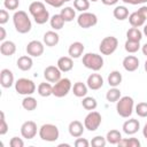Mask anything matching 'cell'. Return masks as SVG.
<instances>
[{
    "instance_id": "1",
    "label": "cell",
    "mask_w": 147,
    "mask_h": 147,
    "mask_svg": "<svg viewBox=\"0 0 147 147\" xmlns=\"http://www.w3.org/2000/svg\"><path fill=\"white\" fill-rule=\"evenodd\" d=\"M29 11L33 16L34 22L37 24H45L48 20H51L48 10H46L45 5L40 1H33L29 6Z\"/></svg>"
},
{
    "instance_id": "2",
    "label": "cell",
    "mask_w": 147,
    "mask_h": 147,
    "mask_svg": "<svg viewBox=\"0 0 147 147\" xmlns=\"http://www.w3.org/2000/svg\"><path fill=\"white\" fill-rule=\"evenodd\" d=\"M13 22H14V26L18 33H28L32 28L31 21L24 10L15 11V14L13 16Z\"/></svg>"
},
{
    "instance_id": "3",
    "label": "cell",
    "mask_w": 147,
    "mask_h": 147,
    "mask_svg": "<svg viewBox=\"0 0 147 147\" xmlns=\"http://www.w3.org/2000/svg\"><path fill=\"white\" fill-rule=\"evenodd\" d=\"M133 106H134V102H133V99L131 96H127V95L122 96V98H119V100L117 101V105H116L117 114L121 117L127 118L129 116L132 115Z\"/></svg>"
},
{
    "instance_id": "4",
    "label": "cell",
    "mask_w": 147,
    "mask_h": 147,
    "mask_svg": "<svg viewBox=\"0 0 147 147\" xmlns=\"http://www.w3.org/2000/svg\"><path fill=\"white\" fill-rule=\"evenodd\" d=\"M59 136H60L59 129L54 124L47 123L41 125V127L39 129V137L44 141H49V142L56 141L59 139Z\"/></svg>"
},
{
    "instance_id": "5",
    "label": "cell",
    "mask_w": 147,
    "mask_h": 147,
    "mask_svg": "<svg viewBox=\"0 0 147 147\" xmlns=\"http://www.w3.org/2000/svg\"><path fill=\"white\" fill-rule=\"evenodd\" d=\"M83 64L93 71H98L103 67V59L95 53H87L83 56Z\"/></svg>"
},
{
    "instance_id": "6",
    "label": "cell",
    "mask_w": 147,
    "mask_h": 147,
    "mask_svg": "<svg viewBox=\"0 0 147 147\" xmlns=\"http://www.w3.org/2000/svg\"><path fill=\"white\" fill-rule=\"evenodd\" d=\"M15 90L18 94L22 95H31L36 91V85L31 79L28 78H20L15 83Z\"/></svg>"
},
{
    "instance_id": "7",
    "label": "cell",
    "mask_w": 147,
    "mask_h": 147,
    "mask_svg": "<svg viewBox=\"0 0 147 147\" xmlns=\"http://www.w3.org/2000/svg\"><path fill=\"white\" fill-rule=\"evenodd\" d=\"M117 46H118L117 38L114 37V36H108V37H106V38H103L101 40L99 49H100L101 54H103V55H110V54H113L116 51Z\"/></svg>"
},
{
    "instance_id": "8",
    "label": "cell",
    "mask_w": 147,
    "mask_h": 147,
    "mask_svg": "<svg viewBox=\"0 0 147 147\" xmlns=\"http://www.w3.org/2000/svg\"><path fill=\"white\" fill-rule=\"evenodd\" d=\"M71 90V82L69 78H61L55 83L53 86V95L56 98H63Z\"/></svg>"
},
{
    "instance_id": "9",
    "label": "cell",
    "mask_w": 147,
    "mask_h": 147,
    "mask_svg": "<svg viewBox=\"0 0 147 147\" xmlns=\"http://www.w3.org/2000/svg\"><path fill=\"white\" fill-rule=\"evenodd\" d=\"M101 121H102L101 115H100L98 111L91 110V111L86 115V117H85V119H84V126H85V129H87L88 131H95V130L99 129V126H100V124H101Z\"/></svg>"
},
{
    "instance_id": "10",
    "label": "cell",
    "mask_w": 147,
    "mask_h": 147,
    "mask_svg": "<svg viewBox=\"0 0 147 147\" xmlns=\"http://www.w3.org/2000/svg\"><path fill=\"white\" fill-rule=\"evenodd\" d=\"M77 23L80 28L83 29H88L94 26L98 23V17L95 14L93 13H88V11H83L78 18H77Z\"/></svg>"
},
{
    "instance_id": "11",
    "label": "cell",
    "mask_w": 147,
    "mask_h": 147,
    "mask_svg": "<svg viewBox=\"0 0 147 147\" xmlns=\"http://www.w3.org/2000/svg\"><path fill=\"white\" fill-rule=\"evenodd\" d=\"M21 134L25 139H32L37 134V124L33 121H26L21 126Z\"/></svg>"
},
{
    "instance_id": "12",
    "label": "cell",
    "mask_w": 147,
    "mask_h": 147,
    "mask_svg": "<svg viewBox=\"0 0 147 147\" xmlns=\"http://www.w3.org/2000/svg\"><path fill=\"white\" fill-rule=\"evenodd\" d=\"M61 70L57 68V65H48L44 70V77L47 82L49 83H56L57 80L61 79Z\"/></svg>"
},
{
    "instance_id": "13",
    "label": "cell",
    "mask_w": 147,
    "mask_h": 147,
    "mask_svg": "<svg viewBox=\"0 0 147 147\" xmlns=\"http://www.w3.org/2000/svg\"><path fill=\"white\" fill-rule=\"evenodd\" d=\"M26 53L30 56L38 57L44 53V45L39 40H32L26 45Z\"/></svg>"
},
{
    "instance_id": "14",
    "label": "cell",
    "mask_w": 147,
    "mask_h": 147,
    "mask_svg": "<svg viewBox=\"0 0 147 147\" xmlns=\"http://www.w3.org/2000/svg\"><path fill=\"white\" fill-rule=\"evenodd\" d=\"M0 84L5 88H9L14 84V75L9 69H2L0 72Z\"/></svg>"
},
{
    "instance_id": "15",
    "label": "cell",
    "mask_w": 147,
    "mask_h": 147,
    "mask_svg": "<svg viewBox=\"0 0 147 147\" xmlns=\"http://www.w3.org/2000/svg\"><path fill=\"white\" fill-rule=\"evenodd\" d=\"M86 83H87L86 85L88 86V88H91L93 91H96V90H99V88L102 87V85H103V78L99 74H92V75L88 76Z\"/></svg>"
},
{
    "instance_id": "16",
    "label": "cell",
    "mask_w": 147,
    "mask_h": 147,
    "mask_svg": "<svg viewBox=\"0 0 147 147\" xmlns=\"http://www.w3.org/2000/svg\"><path fill=\"white\" fill-rule=\"evenodd\" d=\"M139 129H140V123L138 119H134V118L127 119L123 124V131L126 134H134L138 132Z\"/></svg>"
},
{
    "instance_id": "17",
    "label": "cell",
    "mask_w": 147,
    "mask_h": 147,
    "mask_svg": "<svg viewBox=\"0 0 147 147\" xmlns=\"http://www.w3.org/2000/svg\"><path fill=\"white\" fill-rule=\"evenodd\" d=\"M123 67H124V69L126 71H130V72L136 71L138 69V67H139V60H138V57H136L133 55L125 56L124 60H123Z\"/></svg>"
},
{
    "instance_id": "18",
    "label": "cell",
    "mask_w": 147,
    "mask_h": 147,
    "mask_svg": "<svg viewBox=\"0 0 147 147\" xmlns=\"http://www.w3.org/2000/svg\"><path fill=\"white\" fill-rule=\"evenodd\" d=\"M85 47L82 42L79 41H75L72 42L70 46H69V49H68V53H69V56L72 57V59H78L82 56L83 52H84Z\"/></svg>"
},
{
    "instance_id": "19",
    "label": "cell",
    "mask_w": 147,
    "mask_h": 147,
    "mask_svg": "<svg viewBox=\"0 0 147 147\" xmlns=\"http://www.w3.org/2000/svg\"><path fill=\"white\" fill-rule=\"evenodd\" d=\"M68 130H69V133L71 137L79 138V137H82V134L84 132V126L79 121H72V122H70Z\"/></svg>"
},
{
    "instance_id": "20",
    "label": "cell",
    "mask_w": 147,
    "mask_h": 147,
    "mask_svg": "<svg viewBox=\"0 0 147 147\" xmlns=\"http://www.w3.org/2000/svg\"><path fill=\"white\" fill-rule=\"evenodd\" d=\"M57 68L62 72H68L74 68V61L70 56H62L57 60Z\"/></svg>"
},
{
    "instance_id": "21",
    "label": "cell",
    "mask_w": 147,
    "mask_h": 147,
    "mask_svg": "<svg viewBox=\"0 0 147 147\" xmlns=\"http://www.w3.org/2000/svg\"><path fill=\"white\" fill-rule=\"evenodd\" d=\"M0 52L5 56H11L16 52V45L10 40L2 41V44L0 45Z\"/></svg>"
},
{
    "instance_id": "22",
    "label": "cell",
    "mask_w": 147,
    "mask_h": 147,
    "mask_svg": "<svg viewBox=\"0 0 147 147\" xmlns=\"http://www.w3.org/2000/svg\"><path fill=\"white\" fill-rule=\"evenodd\" d=\"M60 37L55 31H47L44 34V44L48 47H53L59 44Z\"/></svg>"
},
{
    "instance_id": "23",
    "label": "cell",
    "mask_w": 147,
    "mask_h": 147,
    "mask_svg": "<svg viewBox=\"0 0 147 147\" xmlns=\"http://www.w3.org/2000/svg\"><path fill=\"white\" fill-rule=\"evenodd\" d=\"M32 64H33V61L30 56L28 55H23V56H20L18 60H17V67L20 70L22 71H28L32 68Z\"/></svg>"
},
{
    "instance_id": "24",
    "label": "cell",
    "mask_w": 147,
    "mask_h": 147,
    "mask_svg": "<svg viewBox=\"0 0 147 147\" xmlns=\"http://www.w3.org/2000/svg\"><path fill=\"white\" fill-rule=\"evenodd\" d=\"M145 21H146V18L139 11H134V13H132L129 16V22H130V24L133 28H139V26L144 25L145 24Z\"/></svg>"
},
{
    "instance_id": "25",
    "label": "cell",
    "mask_w": 147,
    "mask_h": 147,
    "mask_svg": "<svg viewBox=\"0 0 147 147\" xmlns=\"http://www.w3.org/2000/svg\"><path fill=\"white\" fill-rule=\"evenodd\" d=\"M87 88H88L87 85H85V84L82 83V82H77V83L74 84L72 92H74V94H75L77 98H83V96H85V95L87 94Z\"/></svg>"
},
{
    "instance_id": "26",
    "label": "cell",
    "mask_w": 147,
    "mask_h": 147,
    "mask_svg": "<svg viewBox=\"0 0 147 147\" xmlns=\"http://www.w3.org/2000/svg\"><path fill=\"white\" fill-rule=\"evenodd\" d=\"M122 83V74L117 70H114L108 76V84L113 87H117Z\"/></svg>"
},
{
    "instance_id": "27",
    "label": "cell",
    "mask_w": 147,
    "mask_h": 147,
    "mask_svg": "<svg viewBox=\"0 0 147 147\" xmlns=\"http://www.w3.org/2000/svg\"><path fill=\"white\" fill-rule=\"evenodd\" d=\"M114 17L118 21H124L125 18L129 17V9L125 6H117L114 9Z\"/></svg>"
},
{
    "instance_id": "28",
    "label": "cell",
    "mask_w": 147,
    "mask_h": 147,
    "mask_svg": "<svg viewBox=\"0 0 147 147\" xmlns=\"http://www.w3.org/2000/svg\"><path fill=\"white\" fill-rule=\"evenodd\" d=\"M64 20H63V17L60 15V14H55V15H53L52 17H51V20H49V23H51V26L54 29V30H61L62 28H63V25H64Z\"/></svg>"
},
{
    "instance_id": "29",
    "label": "cell",
    "mask_w": 147,
    "mask_h": 147,
    "mask_svg": "<svg viewBox=\"0 0 147 147\" xmlns=\"http://www.w3.org/2000/svg\"><path fill=\"white\" fill-rule=\"evenodd\" d=\"M38 94L40 96H49L53 94V86L49 83H40L38 86Z\"/></svg>"
},
{
    "instance_id": "30",
    "label": "cell",
    "mask_w": 147,
    "mask_h": 147,
    "mask_svg": "<svg viewBox=\"0 0 147 147\" xmlns=\"http://www.w3.org/2000/svg\"><path fill=\"white\" fill-rule=\"evenodd\" d=\"M121 139H122V134L118 130H110L106 137V140L111 145H117L121 141Z\"/></svg>"
},
{
    "instance_id": "31",
    "label": "cell",
    "mask_w": 147,
    "mask_h": 147,
    "mask_svg": "<svg viewBox=\"0 0 147 147\" xmlns=\"http://www.w3.org/2000/svg\"><path fill=\"white\" fill-rule=\"evenodd\" d=\"M126 38L127 40H133V41H140L142 39V32L138 28H131L126 32Z\"/></svg>"
},
{
    "instance_id": "32",
    "label": "cell",
    "mask_w": 147,
    "mask_h": 147,
    "mask_svg": "<svg viewBox=\"0 0 147 147\" xmlns=\"http://www.w3.org/2000/svg\"><path fill=\"white\" fill-rule=\"evenodd\" d=\"M22 107L28 111H32L37 108V100L34 98L28 95L26 98H24L22 100Z\"/></svg>"
},
{
    "instance_id": "33",
    "label": "cell",
    "mask_w": 147,
    "mask_h": 147,
    "mask_svg": "<svg viewBox=\"0 0 147 147\" xmlns=\"http://www.w3.org/2000/svg\"><path fill=\"white\" fill-rule=\"evenodd\" d=\"M60 15L63 17V20H64L65 22H71V21L75 18L76 13H75V10H74L72 7H64L63 9H61Z\"/></svg>"
},
{
    "instance_id": "34",
    "label": "cell",
    "mask_w": 147,
    "mask_h": 147,
    "mask_svg": "<svg viewBox=\"0 0 147 147\" xmlns=\"http://www.w3.org/2000/svg\"><path fill=\"white\" fill-rule=\"evenodd\" d=\"M106 98H107V100L109 102H117L119 100V98H121V91L117 87H113L109 91H107Z\"/></svg>"
},
{
    "instance_id": "35",
    "label": "cell",
    "mask_w": 147,
    "mask_h": 147,
    "mask_svg": "<svg viewBox=\"0 0 147 147\" xmlns=\"http://www.w3.org/2000/svg\"><path fill=\"white\" fill-rule=\"evenodd\" d=\"M82 106L86 110H94L96 108V106H98V102L92 96H85L83 99V101H82Z\"/></svg>"
},
{
    "instance_id": "36",
    "label": "cell",
    "mask_w": 147,
    "mask_h": 147,
    "mask_svg": "<svg viewBox=\"0 0 147 147\" xmlns=\"http://www.w3.org/2000/svg\"><path fill=\"white\" fill-rule=\"evenodd\" d=\"M119 147H140V141L137 138H129V139H121L117 144Z\"/></svg>"
},
{
    "instance_id": "37",
    "label": "cell",
    "mask_w": 147,
    "mask_h": 147,
    "mask_svg": "<svg viewBox=\"0 0 147 147\" xmlns=\"http://www.w3.org/2000/svg\"><path fill=\"white\" fill-rule=\"evenodd\" d=\"M124 48L127 53H136L140 48V41H133V40H126L124 44Z\"/></svg>"
},
{
    "instance_id": "38",
    "label": "cell",
    "mask_w": 147,
    "mask_h": 147,
    "mask_svg": "<svg viewBox=\"0 0 147 147\" xmlns=\"http://www.w3.org/2000/svg\"><path fill=\"white\" fill-rule=\"evenodd\" d=\"M74 7L79 11H86L90 8V0H74Z\"/></svg>"
},
{
    "instance_id": "39",
    "label": "cell",
    "mask_w": 147,
    "mask_h": 147,
    "mask_svg": "<svg viewBox=\"0 0 147 147\" xmlns=\"http://www.w3.org/2000/svg\"><path fill=\"white\" fill-rule=\"evenodd\" d=\"M136 113L140 117H147V102H140L136 106Z\"/></svg>"
},
{
    "instance_id": "40",
    "label": "cell",
    "mask_w": 147,
    "mask_h": 147,
    "mask_svg": "<svg viewBox=\"0 0 147 147\" xmlns=\"http://www.w3.org/2000/svg\"><path fill=\"white\" fill-rule=\"evenodd\" d=\"M106 142H107V140L102 136H96V137H94L91 140V145L93 147H105L106 146Z\"/></svg>"
},
{
    "instance_id": "41",
    "label": "cell",
    "mask_w": 147,
    "mask_h": 147,
    "mask_svg": "<svg viewBox=\"0 0 147 147\" xmlns=\"http://www.w3.org/2000/svg\"><path fill=\"white\" fill-rule=\"evenodd\" d=\"M0 116H1V118H0V136H3V134H6L7 131H8V124H7V122H6L5 113H3V111L0 113Z\"/></svg>"
},
{
    "instance_id": "42",
    "label": "cell",
    "mask_w": 147,
    "mask_h": 147,
    "mask_svg": "<svg viewBox=\"0 0 147 147\" xmlns=\"http://www.w3.org/2000/svg\"><path fill=\"white\" fill-rule=\"evenodd\" d=\"M18 5H20V1L18 0H5L3 1V6L9 9V10H15L18 8Z\"/></svg>"
},
{
    "instance_id": "43",
    "label": "cell",
    "mask_w": 147,
    "mask_h": 147,
    "mask_svg": "<svg viewBox=\"0 0 147 147\" xmlns=\"http://www.w3.org/2000/svg\"><path fill=\"white\" fill-rule=\"evenodd\" d=\"M9 145H10V147H23L24 146V142H23V140L21 138L13 137L10 139V141H9Z\"/></svg>"
},
{
    "instance_id": "44",
    "label": "cell",
    "mask_w": 147,
    "mask_h": 147,
    "mask_svg": "<svg viewBox=\"0 0 147 147\" xmlns=\"http://www.w3.org/2000/svg\"><path fill=\"white\" fill-rule=\"evenodd\" d=\"M88 145H90V142L85 138H77L75 141L76 147H88Z\"/></svg>"
},
{
    "instance_id": "45",
    "label": "cell",
    "mask_w": 147,
    "mask_h": 147,
    "mask_svg": "<svg viewBox=\"0 0 147 147\" xmlns=\"http://www.w3.org/2000/svg\"><path fill=\"white\" fill-rule=\"evenodd\" d=\"M46 3H48L49 6H52V7H55V8H59V7H61L65 1L64 0H44Z\"/></svg>"
},
{
    "instance_id": "46",
    "label": "cell",
    "mask_w": 147,
    "mask_h": 147,
    "mask_svg": "<svg viewBox=\"0 0 147 147\" xmlns=\"http://www.w3.org/2000/svg\"><path fill=\"white\" fill-rule=\"evenodd\" d=\"M8 18H9V14L7 10L5 9H1L0 10V24H5L8 22Z\"/></svg>"
},
{
    "instance_id": "47",
    "label": "cell",
    "mask_w": 147,
    "mask_h": 147,
    "mask_svg": "<svg viewBox=\"0 0 147 147\" xmlns=\"http://www.w3.org/2000/svg\"><path fill=\"white\" fill-rule=\"evenodd\" d=\"M125 3H130V5H141L147 2V0H122Z\"/></svg>"
},
{
    "instance_id": "48",
    "label": "cell",
    "mask_w": 147,
    "mask_h": 147,
    "mask_svg": "<svg viewBox=\"0 0 147 147\" xmlns=\"http://www.w3.org/2000/svg\"><path fill=\"white\" fill-rule=\"evenodd\" d=\"M138 11L147 20V6H142V7H140L139 9H138Z\"/></svg>"
},
{
    "instance_id": "49",
    "label": "cell",
    "mask_w": 147,
    "mask_h": 147,
    "mask_svg": "<svg viewBox=\"0 0 147 147\" xmlns=\"http://www.w3.org/2000/svg\"><path fill=\"white\" fill-rule=\"evenodd\" d=\"M117 1L118 0H101V2L103 5H106V6H113V5L117 3Z\"/></svg>"
},
{
    "instance_id": "50",
    "label": "cell",
    "mask_w": 147,
    "mask_h": 147,
    "mask_svg": "<svg viewBox=\"0 0 147 147\" xmlns=\"http://www.w3.org/2000/svg\"><path fill=\"white\" fill-rule=\"evenodd\" d=\"M5 38H6V30L3 26H0V40L3 41Z\"/></svg>"
},
{
    "instance_id": "51",
    "label": "cell",
    "mask_w": 147,
    "mask_h": 147,
    "mask_svg": "<svg viewBox=\"0 0 147 147\" xmlns=\"http://www.w3.org/2000/svg\"><path fill=\"white\" fill-rule=\"evenodd\" d=\"M142 134H144V137L147 139V123L145 124V126H144V129H142Z\"/></svg>"
},
{
    "instance_id": "52",
    "label": "cell",
    "mask_w": 147,
    "mask_h": 147,
    "mask_svg": "<svg viewBox=\"0 0 147 147\" xmlns=\"http://www.w3.org/2000/svg\"><path fill=\"white\" fill-rule=\"evenodd\" d=\"M141 51H142V53H144V55H146L147 56V42L142 46V48H141Z\"/></svg>"
},
{
    "instance_id": "53",
    "label": "cell",
    "mask_w": 147,
    "mask_h": 147,
    "mask_svg": "<svg viewBox=\"0 0 147 147\" xmlns=\"http://www.w3.org/2000/svg\"><path fill=\"white\" fill-rule=\"evenodd\" d=\"M144 34H145V36L147 37V24H146V25L144 26Z\"/></svg>"
},
{
    "instance_id": "54",
    "label": "cell",
    "mask_w": 147,
    "mask_h": 147,
    "mask_svg": "<svg viewBox=\"0 0 147 147\" xmlns=\"http://www.w3.org/2000/svg\"><path fill=\"white\" fill-rule=\"evenodd\" d=\"M145 70H146V72H147V60H146V62H145Z\"/></svg>"
},
{
    "instance_id": "55",
    "label": "cell",
    "mask_w": 147,
    "mask_h": 147,
    "mask_svg": "<svg viewBox=\"0 0 147 147\" xmlns=\"http://www.w3.org/2000/svg\"><path fill=\"white\" fill-rule=\"evenodd\" d=\"M90 1H92V2H95V1H98V0H90Z\"/></svg>"
},
{
    "instance_id": "56",
    "label": "cell",
    "mask_w": 147,
    "mask_h": 147,
    "mask_svg": "<svg viewBox=\"0 0 147 147\" xmlns=\"http://www.w3.org/2000/svg\"><path fill=\"white\" fill-rule=\"evenodd\" d=\"M64 1H65V2H67V1H70V0H64Z\"/></svg>"
}]
</instances>
